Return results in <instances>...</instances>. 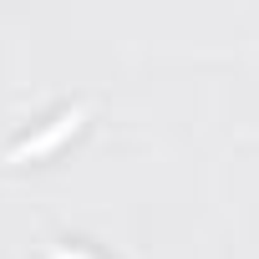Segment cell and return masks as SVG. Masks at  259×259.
<instances>
[{
    "label": "cell",
    "instance_id": "6da1fadb",
    "mask_svg": "<svg viewBox=\"0 0 259 259\" xmlns=\"http://www.w3.org/2000/svg\"><path fill=\"white\" fill-rule=\"evenodd\" d=\"M81 112H87V107H71V112H61V117H56V122L46 127V133H41V138H31V143H21V148L11 153V163H21L26 153H46V148H51L56 138H66V133H71V127L81 122Z\"/></svg>",
    "mask_w": 259,
    "mask_h": 259
}]
</instances>
